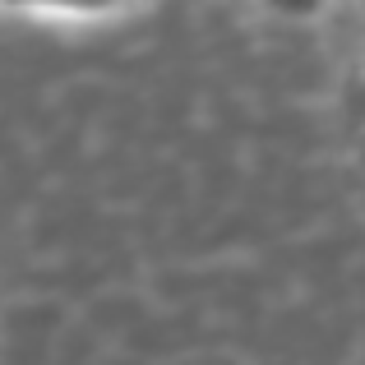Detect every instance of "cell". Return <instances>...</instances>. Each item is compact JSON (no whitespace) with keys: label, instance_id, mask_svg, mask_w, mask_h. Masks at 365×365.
<instances>
[]
</instances>
